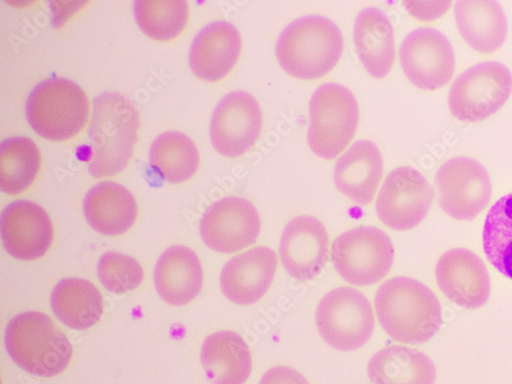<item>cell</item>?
I'll return each instance as SVG.
<instances>
[{
  "instance_id": "obj_19",
  "label": "cell",
  "mask_w": 512,
  "mask_h": 384,
  "mask_svg": "<svg viewBox=\"0 0 512 384\" xmlns=\"http://www.w3.org/2000/svg\"><path fill=\"white\" fill-rule=\"evenodd\" d=\"M241 49V36L234 25L225 21L211 23L193 40L190 51L191 69L204 81H220L237 64Z\"/></svg>"
},
{
  "instance_id": "obj_29",
  "label": "cell",
  "mask_w": 512,
  "mask_h": 384,
  "mask_svg": "<svg viewBox=\"0 0 512 384\" xmlns=\"http://www.w3.org/2000/svg\"><path fill=\"white\" fill-rule=\"evenodd\" d=\"M41 163L35 143L25 137L6 139L0 145V188L9 195L25 192L37 178Z\"/></svg>"
},
{
  "instance_id": "obj_23",
  "label": "cell",
  "mask_w": 512,
  "mask_h": 384,
  "mask_svg": "<svg viewBox=\"0 0 512 384\" xmlns=\"http://www.w3.org/2000/svg\"><path fill=\"white\" fill-rule=\"evenodd\" d=\"M454 14L460 35L476 52L492 54L504 45L507 21L498 2L459 0Z\"/></svg>"
},
{
  "instance_id": "obj_6",
  "label": "cell",
  "mask_w": 512,
  "mask_h": 384,
  "mask_svg": "<svg viewBox=\"0 0 512 384\" xmlns=\"http://www.w3.org/2000/svg\"><path fill=\"white\" fill-rule=\"evenodd\" d=\"M310 113L308 142L311 150L323 159L336 158L357 132L359 107L356 98L343 85L326 83L314 93Z\"/></svg>"
},
{
  "instance_id": "obj_34",
  "label": "cell",
  "mask_w": 512,
  "mask_h": 384,
  "mask_svg": "<svg viewBox=\"0 0 512 384\" xmlns=\"http://www.w3.org/2000/svg\"><path fill=\"white\" fill-rule=\"evenodd\" d=\"M260 384H310L300 372L286 366H277L268 370Z\"/></svg>"
},
{
  "instance_id": "obj_7",
  "label": "cell",
  "mask_w": 512,
  "mask_h": 384,
  "mask_svg": "<svg viewBox=\"0 0 512 384\" xmlns=\"http://www.w3.org/2000/svg\"><path fill=\"white\" fill-rule=\"evenodd\" d=\"M316 323L325 343L340 352H352L364 347L375 328L368 298L347 286L336 288L322 298Z\"/></svg>"
},
{
  "instance_id": "obj_12",
  "label": "cell",
  "mask_w": 512,
  "mask_h": 384,
  "mask_svg": "<svg viewBox=\"0 0 512 384\" xmlns=\"http://www.w3.org/2000/svg\"><path fill=\"white\" fill-rule=\"evenodd\" d=\"M400 62L414 87L437 91L447 85L455 72V54L449 39L434 28L411 32L400 49Z\"/></svg>"
},
{
  "instance_id": "obj_16",
  "label": "cell",
  "mask_w": 512,
  "mask_h": 384,
  "mask_svg": "<svg viewBox=\"0 0 512 384\" xmlns=\"http://www.w3.org/2000/svg\"><path fill=\"white\" fill-rule=\"evenodd\" d=\"M5 249L20 261L41 259L50 250L54 227L48 212L28 200L9 204L0 221Z\"/></svg>"
},
{
  "instance_id": "obj_5",
  "label": "cell",
  "mask_w": 512,
  "mask_h": 384,
  "mask_svg": "<svg viewBox=\"0 0 512 384\" xmlns=\"http://www.w3.org/2000/svg\"><path fill=\"white\" fill-rule=\"evenodd\" d=\"M90 105L75 82L52 77L32 90L26 103V117L41 138L65 142L77 136L87 124Z\"/></svg>"
},
{
  "instance_id": "obj_17",
  "label": "cell",
  "mask_w": 512,
  "mask_h": 384,
  "mask_svg": "<svg viewBox=\"0 0 512 384\" xmlns=\"http://www.w3.org/2000/svg\"><path fill=\"white\" fill-rule=\"evenodd\" d=\"M279 251L282 265L291 277L313 280L321 274L328 260L326 228L314 217L295 218L283 231Z\"/></svg>"
},
{
  "instance_id": "obj_8",
  "label": "cell",
  "mask_w": 512,
  "mask_h": 384,
  "mask_svg": "<svg viewBox=\"0 0 512 384\" xmlns=\"http://www.w3.org/2000/svg\"><path fill=\"white\" fill-rule=\"evenodd\" d=\"M390 237L375 227H360L337 237L332 261L337 273L348 283L370 286L386 278L394 264Z\"/></svg>"
},
{
  "instance_id": "obj_20",
  "label": "cell",
  "mask_w": 512,
  "mask_h": 384,
  "mask_svg": "<svg viewBox=\"0 0 512 384\" xmlns=\"http://www.w3.org/2000/svg\"><path fill=\"white\" fill-rule=\"evenodd\" d=\"M154 280L157 292L165 303L175 307L188 305L202 288L201 262L188 247H169L160 255Z\"/></svg>"
},
{
  "instance_id": "obj_15",
  "label": "cell",
  "mask_w": 512,
  "mask_h": 384,
  "mask_svg": "<svg viewBox=\"0 0 512 384\" xmlns=\"http://www.w3.org/2000/svg\"><path fill=\"white\" fill-rule=\"evenodd\" d=\"M437 283L455 305L476 310L484 307L491 294L488 269L479 255L465 248L444 253L436 267Z\"/></svg>"
},
{
  "instance_id": "obj_4",
  "label": "cell",
  "mask_w": 512,
  "mask_h": 384,
  "mask_svg": "<svg viewBox=\"0 0 512 384\" xmlns=\"http://www.w3.org/2000/svg\"><path fill=\"white\" fill-rule=\"evenodd\" d=\"M5 345L11 359L26 372L38 377L61 374L72 359L67 336L46 314L26 312L7 326Z\"/></svg>"
},
{
  "instance_id": "obj_13",
  "label": "cell",
  "mask_w": 512,
  "mask_h": 384,
  "mask_svg": "<svg viewBox=\"0 0 512 384\" xmlns=\"http://www.w3.org/2000/svg\"><path fill=\"white\" fill-rule=\"evenodd\" d=\"M262 126L263 114L258 101L246 92H233L213 112L211 143L225 157H240L258 142Z\"/></svg>"
},
{
  "instance_id": "obj_1",
  "label": "cell",
  "mask_w": 512,
  "mask_h": 384,
  "mask_svg": "<svg viewBox=\"0 0 512 384\" xmlns=\"http://www.w3.org/2000/svg\"><path fill=\"white\" fill-rule=\"evenodd\" d=\"M375 311L381 327L405 345H421L440 330L442 308L436 294L409 277L384 282L375 296Z\"/></svg>"
},
{
  "instance_id": "obj_21",
  "label": "cell",
  "mask_w": 512,
  "mask_h": 384,
  "mask_svg": "<svg viewBox=\"0 0 512 384\" xmlns=\"http://www.w3.org/2000/svg\"><path fill=\"white\" fill-rule=\"evenodd\" d=\"M383 175V160L377 146L359 141L341 156L335 166L337 190L360 205L372 202Z\"/></svg>"
},
{
  "instance_id": "obj_10",
  "label": "cell",
  "mask_w": 512,
  "mask_h": 384,
  "mask_svg": "<svg viewBox=\"0 0 512 384\" xmlns=\"http://www.w3.org/2000/svg\"><path fill=\"white\" fill-rule=\"evenodd\" d=\"M441 208L457 221H473L489 205L492 183L486 168L469 157L444 163L435 178Z\"/></svg>"
},
{
  "instance_id": "obj_14",
  "label": "cell",
  "mask_w": 512,
  "mask_h": 384,
  "mask_svg": "<svg viewBox=\"0 0 512 384\" xmlns=\"http://www.w3.org/2000/svg\"><path fill=\"white\" fill-rule=\"evenodd\" d=\"M259 211L240 197H227L212 204L200 223L204 243L212 250L232 254L256 242L261 233Z\"/></svg>"
},
{
  "instance_id": "obj_9",
  "label": "cell",
  "mask_w": 512,
  "mask_h": 384,
  "mask_svg": "<svg viewBox=\"0 0 512 384\" xmlns=\"http://www.w3.org/2000/svg\"><path fill=\"white\" fill-rule=\"evenodd\" d=\"M512 93V74L498 62H484L463 72L449 94L451 114L459 121L477 123L496 114Z\"/></svg>"
},
{
  "instance_id": "obj_22",
  "label": "cell",
  "mask_w": 512,
  "mask_h": 384,
  "mask_svg": "<svg viewBox=\"0 0 512 384\" xmlns=\"http://www.w3.org/2000/svg\"><path fill=\"white\" fill-rule=\"evenodd\" d=\"M85 219L98 233L119 236L131 230L138 218L133 194L113 182L93 187L83 201Z\"/></svg>"
},
{
  "instance_id": "obj_24",
  "label": "cell",
  "mask_w": 512,
  "mask_h": 384,
  "mask_svg": "<svg viewBox=\"0 0 512 384\" xmlns=\"http://www.w3.org/2000/svg\"><path fill=\"white\" fill-rule=\"evenodd\" d=\"M357 54L374 78L381 79L391 72L396 59L394 29L386 14L376 8L363 10L354 29Z\"/></svg>"
},
{
  "instance_id": "obj_25",
  "label": "cell",
  "mask_w": 512,
  "mask_h": 384,
  "mask_svg": "<svg viewBox=\"0 0 512 384\" xmlns=\"http://www.w3.org/2000/svg\"><path fill=\"white\" fill-rule=\"evenodd\" d=\"M201 364L212 384H244L252 371L250 350L233 331H220L205 338Z\"/></svg>"
},
{
  "instance_id": "obj_18",
  "label": "cell",
  "mask_w": 512,
  "mask_h": 384,
  "mask_svg": "<svg viewBox=\"0 0 512 384\" xmlns=\"http://www.w3.org/2000/svg\"><path fill=\"white\" fill-rule=\"evenodd\" d=\"M277 267V254L271 248L260 246L240 253L223 269V293L236 305H254L261 301L270 289Z\"/></svg>"
},
{
  "instance_id": "obj_31",
  "label": "cell",
  "mask_w": 512,
  "mask_h": 384,
  "mask_svg": "<svg viewBox=\"0 0 512 384\" xmlns=\"http://www.w3.org/2000/svg\"><path fill=\"white\" fill-rule=\"evenodd\" d=\"M134 12L141 30L158 41L177 38L185 30L189 19L188 3L184 0H138L134 4Z\"/></svg>"
},
{
  "instance_id": "obj_27",
  "label": "cell",
  "mask_w": 512,
  "mask_h": 384,
  "mask_svg": "<svg viewBox=\"0 0 512 384\" xmlns=\"http://www.w3.org/2000/svg\"><path fill=\"white\" fill-rule=\"evenodd\" d=\"M373 384H435L437 370L429 356L403 346L376 353L368 364Z\"/></svg>"
},
{
  "instance_id": "obj_26",
  "label": "cell",
  "mask_w": 512,
  "mask_h": 384,
  "mask_svg": "<svg viewBox=\"0 0 512 384\" xmlns=\"http://www.w3.org/2000/svg\"><path fill=\"white\" fill-rule=\"evenodd\" d=\"M51 305L63 324L80 331L94 327L104 313L101 292L92 282L80 278L61 280L52 292Z\"/></svg>"
},
{
  "instance_id": "obj_33",
  "label": "cell",
  "mask_w": 512,
  "mask_h": 384,
  "mask_svg": "<svg viewBox=\"0 0 512 384\" xmlns=\"http://www.w3.org/2000/svg\"><path fill=\"white\" fill-rule=\"evenodd\" d=\"M451 2L405 3L409 13L421 21L441 18L451 8Z\"/></svg>"
},
{
  "instance_id": "obj_28",
  "label": "cell",
  "mask_w": 512,
  "mask_h": 384,
  "mask_svg": "<svg viewBox=\"0 0 512 384\" xmlns=\"http://www.w3.org/2000/svg\"><path fill=\"white\" fill-rule=\"evenodd\" d=\"M150 164L168 183L189 181L199 167V152L187 136L169 132L159 136L149 152Z\"/></svg>"
},
{
  "instance_id": "obj_2",
  "label": "cell",
  "mask_w": 512,
  "mask_h": 384,
  "mask_svg": "<svg viewBox=\"0 0 512 384\" xmlns=\"http://www.w3.org/2000/svg\"><path fill=\"white\" fill-rule=\"evenodd\" d=\"M139 128V114L130 100L116 93L94 99L89 127L92 177L111 178L126 168L134 154Z\"/></svg>"
},
{
  "instance_id": "obj_3",
  "label": "cell",
  "mask_w": 512,
  "mask_h": 384,
  "mask_svg": "<svg viewBox=\"0 0 512 384\" xmlns=\"http://www.w3.org/2000/svg\"><path fill=\"white\" fill-rule=\"evenodd\" d=\"M344 51L339 28L321 16L293 21L280 34L276 55L283 70L303 80H315L330 73Z\"/></svg>"
},
{
  "instance_id": "obj_30",
  "label": "cell",
  "mask_w": 512,
  "mask_h": 384,
  "mask_svg": "<svg viewBox=\"0 0 512 384\" xmlns=\"http://www.w3.org/2000/svg\"><path fill=\"white\" fill-rule=\"evenodd\" d=\"M484 251L490 264L512 280V193L489 210L483 232Z\"/></svg>"
},
{
  "instance_id": "obj_32",
  "label": "cell",
  "mask_w": 512,
  "mask_h": 384,
  "mask_svg": "<svg viewBox=\"0 0 512 384\" xmlns=\"http://www.w3.org/2000/svg\"><path fill=\"white\" fill-rule=\"evenodd\" d=\"M98 276L103 286L115 294L137 289L144 280L141 264L131 256L106 252L98 263Z\"/></svg>"
},
{
  "instance_id": "obj_11",
  "label": "cell",
  "mask_w": 512,
  "mask_h": 384,
  "mask_svg": "<svg viewBox=\"0 0 512 384\" xmlns=\"http://www.w3.org/2000/svg\"><path fill=\"white\" fill-rule=\"evenodd\" d=\"M434 199V189L416 169L399 167L387 177L379 191L377 216L390 229L408 231L428 216Z\"/></svg>"
}]
</instances>
